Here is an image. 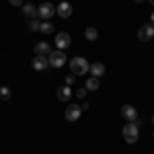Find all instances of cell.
Segmentation results:
<instances>
[{
  "label": "cell",
  "instance_id": "1",
  "mask_svg": "<svg viewBox=\"0 0 154 154\" xmlns=\"http://www.w3.org/2000/svg\"><path fill=\"white\" fill-rule=\"evenodd\" d=\"M140 123H142V121L138 119V121H128V123L123 125V131H121V134H123V140L128 144L138 142V138H140Z\"/></svg>",
  "mask_w": 154,
  "mask_h": 154
},
{
  "label": "cell",
  "instance_id": "2",
  "mask_svg": "<svg viewBox=\"0 0 154 154\" xmlns=\"http://www.w3.org/2000/svg\"><path fill=\"white\" fill-rule=\"evenodd\" d=\"M70 70H72V74H76V76H84V74H88V70H91V64L84 58L78 56V58L70 60Z\"/></svg>",
  "mask_w": 154,
  "mask_h": 154
},
{
  "label": "cell",
  "instance_id": "3",
  "mask_svg": "<svg viewBox=\"0 0 154 154\" xmlns=\"http://www.w3.org/2000/svg\"><path fill=\"white\" fill-rule=\"evenodd\" d=\"M48 60H49V66H51V68H62V66L68 62L66 54H64L62 49H56V51H51Z\"/></svg>",
  "mask_w": 154,
  "mask_h": 154
},
{
  "label": "cell",
  "instance_id": "4",
  "mask_svg": "<svg viewBox=\"0 0 154 154\" xmlns=\"http://www.w3.org/2000/svg\"><path fill=\"white\" fill-rule=\"evenodd\" d=\"M154 37V25L148 23V25H142L140 29H138V39L140 41H150Z\"/></svg>",
  "mask_w": 154,
  "mask_h": 154
},
{
  "label": "cell",
  "instance_id": "5",
  "mask_svg": "<svg viewBox=\"0 0 154 154\" xmlns=\"http://www.w3.org/2000/svg\"><path fill=\"white\" fill-rule=\"evenodd\" d=\"M54 14H56V6H54L51 2H43V4L39 6V19H43V21H49Z\"/></svg>",
  "mask_w": 154,
  "mask_h": 154
},
{
  "label": "cell",
  "instance_id": "6",
  "mask_svg": "<svg viewBox=\"0 0 154 154\" xmlns=\"http://www.w3.org/2000/svg\"><path fill=\"white\" fill-rule=\"evenodd\" d=\"M121 117L128 121H138V111L131 105H121Z\"/></svg>",
  "mask_w": 154,
  "mask_h": 154
},
{
  "label": "cell",
  "instance_id": "7",
  "mask_svg": "<svg viewBox=\"0 0 154 154\" xmlns=\"http://www.w3.org/2000/svg\"><path fill=\"white\" fill-rule=\"evenodd\" d=\"M70 43H72V39H70V35H68V33H64V31H62V33H58V35H56V45H58V49H62V51H64L66 48H70Z\"/></svg>",
  "mask_w": 154,
  "mask_h": 154
},
{
  "label": "cell",
  "instance_id": "8",
  "mask_svg": "<svg viewBox=\"0 0 154 154\" xmlns=\"http://www.w3.org/2000/svg\"><path fill=\"white\" fill-rule=\"evenodd\" d=\"M80 113H82V107L80 105H70L66 109V119L68 121H76V119L80 117Z\"/></svg>",
  "mask_w": 154,
  "mask_h": 154
},
{
  "label": "cell",
  "instance_id": "9",
  "mask_svg": "<svg viewBox=\"0 0 154 154\" xmlns=\"http://www.w3.org/2000/svg\"><path fill=\"white\" fill-rule=\"evenodd\" d=\"M33 68H35L37 72H43L49 68V60L45 58V56H35V60H33Z\"/></svg>",
  "mask_w": 154,
  "mask_h": 154
},
{
  "label": "cell",
  "instance_id": "10",
  "mask_svg": "<svg viewBox=\"0 0 154 154\" xmlns=\"http://www.w3.org/2000/svg\"><path fill=\"white\" fill-rule=\"evenodd\" d=\"M56 12H58L62 19H68V17L72 14V4L70 2H60L58 8H56Z\"/></svg>",
  "mask_w": 154,
  "mask_h": 154
},
{
  "label": "cell",
  "instance_id": "11",
  "mask_svg": "<svg viewBox=\"0 0 154 154\" xmlns=\"http://www.w3.org/2000/svg\"><path fill=\"white\" fill-rule=\"evenodd\" d=\"M49 54H51L49 43H45V41H39V43H35V56H49Z\"/></svg>",
  "mask_w": 154,
  "mask_h": 154
},
{
  "label": "cell",
  "instance_id": "12",
  "mask_svg": "<svg viewBox=\"0 0 154 154\" xmlns=\"http://www.w3.org/2000/svg\"><path fill=\"white\" fill-rule=\"evenodd\" d=\"M23 14L29 19H35V17H39V8L35 4H23Z\"/></svg>",
  "mask_w": 154,
  "mask_h": 154
},
{
  "label": "cell",
  "instance_id": "13",
  "mask_svg": "<svg viewBox=\"0 0 154 154\" xmlns=\"http://www.w3.org/2000/svg\"><path fill=\"white\" fill-rule=\"evenodd\" d=\"M88 72H91L95 78H101V76L105 74V66H103L101 62H95V64H91V70Z\"/></svg>",
  "mask_w": 154,
  "mask_h": 154
},
{
  "label": "cell",
  "instance_id": "14",
  "mask_svg": "<svg viewBox=\"0 0 154 154\" xmlns=\"http://www.w3.org/2000/svg\"><path fill=\"white\" fill-rule=\"evenodd\" d=\"M70 97H72V88H70V86L64 84V86H60V88H58V99H60V101H68Z\"/></svg>",
  "mask_w": 154,
  "mask_h": 154
},
{
  "label": "cell",
  "instance_id": "15",
  "mask_svg": "<svg viewBox=\"0 0 154 154\" xmlns=\"http://www.w3.org/2000/svg\"><path fill=\"white\" fill-rule=\"evenodd\" d=\"M99 86H101L99 78H95V76L86 78V84H84V88H86V91H99Z\"/></svg>",
  "mask_w": 154,
  "mask_h": 154
},
{
  "label": "cell",
  "instance_id": "16",
  "mask_svg": "<svg viewBox=\"0 0 154 154\" xmlns=\"http://www.w3.org/2000/svg\"><path fill=\"white\" fill-rule=\"evenodd\" d=\"M84 37H86L88 41H95L97 37H99V31H97L95 27H86V29H84Z\"/></svg>",
  "mask_w": 154,
  "mask_h": 154
},
{
  "label": "cell",
  "instance_id": "17",
  "mask_svg": "<svg viewBox=\"0 0 154 154\" xmlns=\"http://www.w3.org/2000/svg\"><path fill=\"white\" fill-rule=\"evenodd\" d=\"M43 35H49V33H54V25L49 23V21H45V23H41V29H39Z\"/></svg>",
  "mask_w": 154,
  "mask_h": 154
},
{
  "label": "cell",
  "instance_id": "18",
  "mask_svg": "<svg viewBox=\"0 0 154 154\" xmlns=\"http://www.w3.org/2000/svg\"><path fill=\"white\" fill-rule=\"evenodd\" d=\"M0 99H2V101H8V99H11V88H8V86H2V88H0Z\"/></svg>",
  "mask_w": 154,
  "mask_h": 154
},
{
  "label": "cell",
  "instance_id": "19",
  "mask_svg": "<svg viewBox=\"0 0 154 154\" xmlns=\"http://www.w3.org/2000/svg\"><path fill=\"white\" fill-rule=\"evenodd\" d=\"M29 29H31V31H39V29H41L39 19H31V21H29Z\"/></svg>",
  "mask_w": 154,
  "mask_h": 154
},
{
  "label": "cell",
  "instance_id": "20",
  "mask_svg": "<svg viewBox=\"0 0 154 154\" xmlns=\"http://www.w3.org/2000/svg\"><path fill=\"white\" fill-rule=\"evenodd\" d=\"M74 76H76V74H70V76H66V86H72V84H74V80H76Z\"/></svg>",
  "mask_w": 154,
  "mask_h": 154
},
{
  "label": "cell",
  "instance_id": "21",
  "mask_svg": "<svg viewBox=\"0 0 154 154\" xmlns=\"http://www.w3.org/2000/svg\"><path fill=\"white\" fill-rule=\"evenodd\" d=\"M86 93H88L86 88H78V91H76V97H80V99H84V97H86Z\"/></svg>",
  "mask_w": 154,
  "mask_h": 154
},
{
  "label": "cell",
  "instance_id": "22",
  "mask_svg": "<svg viewBox=\"0 0 154 154\" xmlns=\"http://www.w3.org/2000/svg\"><path fill=\"white\" fill-rule=\"evenodd\" d=\"M12 6H23V0H8Z\"/></svg>",
  "mask_w": 154,
  "mask_h": 154
},
{
  "label": "cell",
  "instance_id": "23",
  "mask_svg": "<svg viewBox=\"0 0 154 154\" xmlns=\"http://www.w3.org/2000/svg\"><path fill=\"white\" fill-rule=\"evenodd\" d=\"M150 23L154 25V12H152V14H150Z\"/></svg>",
  "mask_w": 154,
  "mask_h": 154
},
{
  "label": "cell",
  "instance_id": "24",
  "mask_svg": "<svg viewBox=\"0 0 154 154\" xmlns=\"http://www.w3.org/2000/svg\"><path fill=\"white\" fill-rule=\"evenodd\" d=\"M134 2H138V4H140V2H142V0H134Z\"/></svg>",
  "mask_w": 154,
  "mask_h": 154
},
{
  "label": "cell",
  "instance_id": "25",
  "mask_svg": "<svg viewBox=\"0 0 154 154\" xmlns=\"http://www.w3.org/2000/svg\"><path fill=\"white\" fill-rule=\"evenodd\" d=\"M148 2H150V4H154V0H148Z\"/></svg>",
  "mask_w": 154,
  "mask_h": 154
},
{
  "label": "cell",
  "instance_id": "26",
  "mask_svg": "<svg viewBox=\"0 0 154 154\" xmlns=\"http://www.w3.org/2000/svg\"><path fill=\"white\" fill-rule=\"evenodd\" d=\"M152 123H154V115H152Z\"/></svg>",
  "mask_w": 154,
  "mask_h": 154
}]
</instances>
